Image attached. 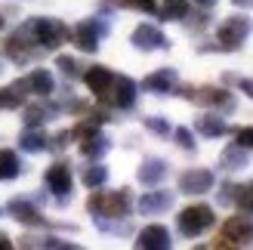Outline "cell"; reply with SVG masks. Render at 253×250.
Wrapping results in <instances>:
<instances>
[{
  "label": "cell",
  "instance_id": "obj_1",
  "mask_svg": "<svg viewBox=\"0 0 253 250\" xmlns=\"http://www.w3.org/2000/svg\"><path fill=\"white\" fill-rule=\"evenodd\" d=\"M25 28L34 37V43H41L43 49H56L59 43L68 41V28L59 19H31Z\"/></svg>",
  "mask_w": 253,
  "mask_h": 250
},
{
  "label": "cell",
  "instance_id": "obj_2",
  "mask_svg": "<svg viewBox=\"0 0 253 250\" xmlns=\"http://www.w3.org/2000/svg\"><path fill=\"white\" fill-rule=\"evenodd\" d=\"M130 207H133V198H130L126 189L111 192V195L96 192L90 198V210H93L96 216H126V213H130Z\"/></svg>",
  "mask_w": 253,
  "mask_h": 250
},
{
  "label": "cell",
  "instance_id": "obj_3",
  "mask_svg": "<svg viewBox=\"0 0 253 250\" xmlns=\"http://www.w3.org/2000/svg\"><path fill=\"white\" fill-rule=\"evenodd\" d=\"M213 222H216L213 210L207 204H195V207H185L179 213V232L185 235V238H198V235L207 232Z\"/></svg>",
  "mask_w": 253,
  "mask_h": 250
},
{
  "label": "cell",
  "instance_id": "obj_4",
  "mask_svg": "<svg viewBox=\"0 0 253 250\" xmlns=\"http://www.w3.org/2000/svg\"><path fill=\"white\" fill-rule=\"evenodd\" d=\"M253 31V22L247 16H232V19H225L219 25V31H216V41H219V49H238L244 41H247V34Z\"/></svg>",
  "mask_w": 253,
  "mask_h": 250
},
{
  "label": "cell",
  "instance_id": "obj_5",
  "mask_svg": "<svg viewBox=\"0 0 253 250\" xmlns=\"http://www.w3.org/2000/svg\"><path fill=\"white\" fill-rule=\"evenodd\" d=\"M108 34V22L102 19H86L81 22L78 28H74V46L81 49V53H96L99 49V37Z\"/></svg>",
  "mask_w": 253,
  "mask_h": 250
},
{
  "label": "cell",
  "instance_id": "obj_6",
  "mask_svg": "<svg viewBox=\"0 0 253 250\" xmlns=\"http://www.w3.org/2000/svg\"><path fill=\"white\" fill-rule=\"evenodd\" d=\"M71 167L68 164H53L46 170V189L59 195V201L65 204L68 201V192H71Z\"/></svg>",
  "mask_w": 253,
  "mask_h": 250
},
{
  "label": "cell",
  "instance_id": "obj_7",
  "mask_svg": "<svg viewBox=\"0 0 253 250\" xmlns=\"http://www.w3.org/2000/svg\"><path fill=\"white\" fill-rule=\"evenodd\" d=\"M213 189V173L210 170H185L179 176V192L185 195H204Z\"/></svg>",
  "mask_w": 253,
  "mask_h": 250
},
{
  "label": "cell",
  "instance_id": "obj_8",
  "mask_svg": "<svg viewBox=\"0 0 253 250\" xmlns=\"http://www.w3.org/2000/svg\"><path fill=\"white\" fill-rule=\"evenodd\" d=\"M111 96V105H118V108H133V102H136V83L126 78V74H121V78H115L111 81V90H108Z\"/></svg>",
  "mask_w": 253,
  "mask_h": 250
},
{
  "label": "cell",
  "instance_id": "obj_9",
  "mask_svg": "<svg viewBox=\"0 0 253 250\" xmlns=\"http://www.w3.org/2000/svg\"><path fill=\"white\" fill-rule=\"evenodd\" d=\"M133 46L139 49H164V46H170L167 43V37L161 34V28H155V25H139V28L133 31Z\"/></svg>",
  "mask_w": 253,
  "mask_h": 250
},
{
  "label": "cell",
  "instance_id": "obj_10",
  "mask_svg": "<svg viewBox=\"0 0 253 250\" xmlns=\"http://www.w3.org/2000/svg\"><path fill=\"white\" fill-rule=\"evenodd\" d=\"M84 81H86V86H90V90H93L99 99H108V90H111V81H115V74H111L105 65H93V68H86Z\"/></svg>",
  "mask_w": 253,
  "mask_h": 250
},
{
  "label": "cell",
  "instance_id": "obj_11",
  "mask_svg": "<svg viewBox=\"0 0 253 250\" xmlns=\"http://www.w3.org/2000/svg\"><path fill=\"white\" fill-rule=\"evenodd\" d=\"M136 247L142 250H167L170 247V232L164 226H145L136 238Z\"/></svg>",
  "mask_w": 253,
  "mask_h": 250
},
{
  "label": "cell",
  "instance_id": "obj_12",
  "mask_svg": "<svg viewBox=\"0 0 253 250\" xmlns=\"http://www.w3.org/2000/svg\"><path fill=\"white\" fill-rule=\"evenodd\" d=\"M173 207V192H145L139 198V210L145 216H155V213H164V210Z\"/></svg>",
  "mask_w": 253,
  "mask_h": 250
},
{
  "label": "cell",
  "instance_id": "obj_13",
  "mask_svg": "<svg viewBox=\"0 0 253 250\" xmlns=\"http://www.w3.org/2000/svg\"><path fill=\"white\" fill-rule=\"evenodd\" d=\"M225 241H238V244H250L253 241V219L250 216H235L225 222Z\"/></svg>",
  "mask_w": 253,
  "mask_h": 250
},
{
  "label": "cell",
  "instance_id": "obj_14",
  "mask_svg": "<svg viewBox=\"0 0 253 250\" xmlns=\"http://www.w3.org/2000/svg\"><path fill=\"white\" fill-rule=\"evenodd\" d=\"M182 96H188V99H195V102H204V105H219V108H225V111H232L235 108V102H232V96L225 93V90H185Z\"/></svg>",
  "mask_w": 253,
  "mask_h": 250
},
{
  "label": "cell",
  "instance_id": "obj_15",
  "mask_svg": "<svg viewBox=\"0 0 253 250\" xmlns=\"http://www.w3.org/2000/svg\"><path fill=\"white\" fill-rule=\"evenodd\" d=\"M142 86L148 93H170L173 86H176V71L173 68H161L155 74H148V78L142 81Z\"/></svg>",
  "mask_w": 253,
  "mask_h": 250
},
{
  "label": "cell",
  "instance_id": "obj_16",
  "mask_svg": "<svg viewBox=\"0 0 253 250\" xmlns=\"http://www.w3.org/2000/svg\"><path fill=\"white\" fill-rule=\"evenodd\" d=\"M164 176H167V161H161V158H145L142 161V167H139V182L158 185Z\"/></svg>",
  "mask_w": 253,
  "mask_h": 250
},
{
  "label": "cell",
  "instance_id": "obj_17",
  "mask_svg": "<svg viewBox=\"0 0 253 250\" xmlns=\"http://www.w3.org/2000/svg\"><path fill=\"white\" fill-rule=\"evenodd\" d=\"M9 213L16 216L19 222H25V226H41L43 216L37 213V207L31 201H22V198H16V201H9Z\"/></svg>",
  "mask_w": 253,
  "mask_h": 250
},
{
  "label": "cell",
  "instance_id": "obj_18",
  "mask_svg": "<svg viewBox=\"0 0 253 250\" xmlns=\"http://www.w3.org/2000/svg\"><path fill=\"white\" fill-rule=\"evenodd\" d=\"M25 90H31L28 86V78L25 81H16L12 86H6V90H0V108H19L25 102Z\"/></svg>",
  "mask_w": 253,
  "mask_h": 250
},
{
  "label": "cell",
  "instance_id": "obj_19",
  "mask_svg": "<svg viewBox=\"0 0 253 250\" xmlns=\"http://www.w3.org/2000/svg\"><path fill=\"white\" fill-rule=\"evenodd\" d=\"M108 148H111V142L105 139L102 133H96V130H93V133H86V136H84V142H81L84 158H102Z\"/></svg>",
  "mask_w": 253,
  "mask_h": 250
},
{
  "label": "cell",
  "instance_id": "obj_20",
  "mask_svg": "<svg viewBox=\"0 0 253 250\" xmlns=\"http://www.w3.org/2000/svg\"><path fill=\"white\" fill-rule=\"evenodd\" d=\"M28 86H31V93H37L41 99H46L49 93H53L56 81H53V74H49L46 68H37V71H31V78H28Z\"/></svg>",
  "mask_w": 253,
  "mask_h": 250
},
{
  "label": "cell",
  "instance_id": "obj_21",
  "mask_svg": "<svg viewBox=\"0 0 253 250\" xmlns=\"http://www.w3.org/2000/svg\"><path fill=\"white\" fill-rule=\"evenodd\" d=\"M22 173V161L12 148H0V179H16Z\"/></svg>",
  "mask_w": 253,
  "mask_h": 250
},
{
  "label": "cell",
  "instance_id": "obj_22",
  "mask_svg": "<svg viewBox=\"0 0 253 250\" xmlns=\"http://www.w3.org/2000/svg\"><path fill=\"white\" fill-rule=\"evenodd\" d=\"M198 133L201 136H222V133H229V124H225L222 118L216 115H204V118H198Z\"/></svg>",
  "mask_w": 253,
  "mask_h": 250
},
{
  "label": "cell",
  "instance_id": "obj_23",
  "mask_svg": "<svg viewBox=\"0 0 253 250\" xmlns=\"http://www.w3.org/2000/svg\"><path fill=\"white\" fill-rule=\"evenodd\" d=\"M222 167L225 170H241V167H247V148L244 145H229L222 152Z\"/></svg>",
  "mask_w": 253,
  "mask_h": 250
},
{
  "label": "cell",
  "instance_id": "obj_24",
  "mask_svg": "<svg viewBox=\"0 0 253 250\" xmlns=\"http://www.w3.org/2000/svg\"><path fill=\"white\" fill-rule=\"evenodd\" d=\"M19 145L25 148V152H43V148H46V136L37 130V127H28V130L22 133Z\"/></svg>",
  "mask_w": 253,
  "mask_h": 250
},
{
  "label": "cell",
  "instance_id": "obj_25",
  "mask_svg": "<svg viewBox=\"0 0 253 250\" xmlns=\"http://www.w3.org/2000/svg\"><path fill=\"white\" fill-rule=\"evenodd\" d=\"M108 179V170L102 164H90V167H84V185L86 189H99Z\"/></svg>",
  "mask_w": 253,
  "mask_h": 250
},
{
  "label": "cell",
  "instance_id": "obj_26",
  "mask_svg": "<svg viewBox=\"0 0 253 250\" xmlns=\"http://www.w3.org/2000/svg\"><path fill=\"white\" fill-rule=\"evenodd\" d=\"M49 115H53V108L31 105V108H25V124H28V127H41L43 121H49Z\"/></svg>",
  "mask_w": 253,
  "mask_h": 250
},
{
  "label": "cell",
  "instance_id": "obj_27",
  "mask_svg": "<svg viewBox=\"0 0 253 250\" xmlns=\"http://www.w3.org/2000/svg\"><path fill=\"white\" fill-rule=\"evenodd\" d=\"M185 12H188L185 0H167V6H161L158 16L161 19H185Z\"/></svg>",
  "mask_w": 253,
  "mask_h": 250
},
{
  "label": "cell",
  "instance_id": "obj_28",
  "mask_svg": "<svg viewBox=\"0 0 253 250\" xmlns=\"http://www.w3.org/2000/svg\"><path fill=\"white\" fill-rule=\"evenodd\" d=\"M244 195V185H222V195H219V204H238Z\"/></svg>",
  "mask_w": 253,
  "mask_h": 250
},
{
  "label": "cell",
  "instance_id": "obj_29",
  "mask_svg": "<svg viewBox=\"0 0 253 250\" xmlns=\"http://www.w3.org/2000/svg\"><path fill=\"white\" fill-rule=\"evenodd\" d=\"M145 127H148L151 133H158V136H167V133H170V124L164 121V118H145Z\"/></svg>",
  "mask_w": 253,
  "mask_h": 250
},
{
  "label": "cell",
  "instance_id": "obj_30",
  "mask_svg": "<svg viewBox=\"0 0 253 250\" xmlns=\"http://www.w3.org/2000/svg\"><path fill=\"white\" fill-rule=\"evenodd\" d=\"M173 136H176V142H179V145L185 148V152H192V148H195V136H192V130H185V127H179V130H176Z\"/></svg>",
  "mask_w": 253,
  "mask_h": 250
},
{
  "label": "cell",
  "instance_id": "obj_31",
  "mask_svg": "<svg viewBox=\"0 0 253 250\" xmlns=\"http://www.w3.org/2000/svg\"><path fill=\"white\" fill-rule=\"evenodd\" d=\"M56 65H59L62 71H65L68 78H78V74H81V71H78V62L68 59V56H59V59H56Z\"/></svg>",
  "mask_w": 253,
  "mask_h": 250
},
{
  "label": "cell",
  "instance_id": "obj_32",
  "mask_svg": "<svg viewBox=\"0 0 253 250\" xmlns=\"http://www.w3.org/2000/svg\"><path fill=\"white\" fill-rule=\"evenodd\" d=\"M238 145H244V148H253V127H244V130H238Z\"/></svg>",
  "mask_w": 253,
  "mask_h": 250
},
{
  "label": "cell",
  "instance_id": "obj_33",
  "mask_svg": "<svg viewBox=\"0 0 253 250\" xmlns=\"http://www.w3.org/2000/svg\"><path fill=\"white\" fill-rule=\"evenodd\" d=\"M238 204H241L247 213H253V185H247V189H244V195H241V201H238Z\"/></svg>",
  "mask_w": 253,
  "mask_h": 250
},
{
  "label": "cell",
  "instance_id": "obj_34",
  "mask_svg": "<svg viewBox=\"0 0 253 250\" xmlns=\"http://www.w3.org/2000/svg\"><path fill=\"white\" fill-rule=\"evenodd\" d=\"M0 250H12V241L6 238V235H3V232H0Z\"/></svg>",
  "mask_w": 253,
  "mask_h": 250
},
{
  "label": "cell",
  "instance_id": "obj_35",
  "mask_svg": "<svg viewBox=\"0 0 253 250\" xmlns=\"http://www.w3.org/2000/svg\"><path fill=\"white\" fill-rule=\"evenodd\" d=\"M241 90H244V93L253 99V81H241Z\"/></svg>",
  "mask_w": 253,
  "mask_h": 250
},
{
  "label": "cell",
  "instance_id": "obj_36",
  "mask_svg": "<svg viewBox=\"0 0 253 250\" xmlns=\"http://www.w3.org/2000/svg\"><path fill=\"white\" fill-rule=\"evenodd\" d=\"M235 6H253V0H232Z\"/></svg>",
  "mask_w": 253,
  "mask_h": 250
},
{
  "label": "cell",
  "instance_id": "obj_37",
  "mask_svg": "<svg viewBox=\"0 0 253 250\" xmlns=\"http://www.w3.org/2000/svg\"><path fill=\"white\" fill-rule=\"evenodd\" d=\"M195 3H201V6H213L216 0H195Z\"/></svg>",
  "mask_w": 253,
  "mask_h": 250
}]
</instances>
